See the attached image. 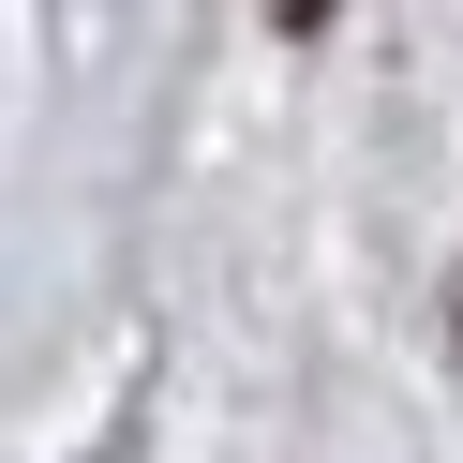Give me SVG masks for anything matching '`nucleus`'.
Instances as JSON below:
<instances>
[{
  "mask_svg": "<svg viewBox=\"0 0 463 463\" xmlns=\"http://www.w3.org/2000/svg\"><path fill=\"white\" fill-rule=\"evenodd\" d=\"M284 31H329V0H284Z\"/></svg>",
  "mask_w": 463,
  "mask_h": 463,
  "instance_id": "f257e3e1",
  "label": "nucleus"
}]
</instances>
